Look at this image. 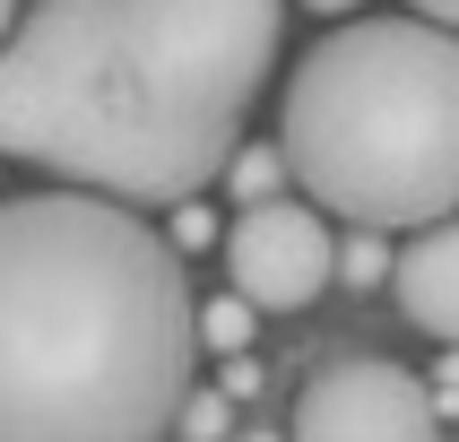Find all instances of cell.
<instances>
[{"instance_id": "cell-1", "label": "cell", "mask_w": 459, "mask_h": 442, "mask_svg": "<svg viewBox=\"0 0 459 442\" xmlns=\"http://www.w3.org/2000/svg\"><path fill=\"white\" fill-rule=\"evenodd\" d=\"M278 35L286 0H35L0 35V156L122 208L200 200Z\"/></svg>"}, {"instance_id": "cell-2", "label": "cell", "mask_w": 459, "mask_h": 442, "mask_svg": "<svg viewBox=\"0 0 459 442\" xmlns=\"http://www.w3.org/2000/svg\"><path fill=\"white\" fill-rule=\"evenodd\" d=\"M200 364L182 252L122 200H0V442H165Z\"/></svg>"}, {"instance_id": "cell-3", "label": "cell", "mask_w": 459, "mask_h": 442, "mask_svg": "<svg viewBox=\"0 0 459 442\" xmlns=\"http://www.w3.org/2000/svg\"><path fill=\"white\" fill-rule=\"evenodd\" d=\"M286 182L321 217L416 234L459 217V35L434 18H356L286 78Z\"/></svg>"}, {"instance_id": "cell-4", "label": "cell", "mask_w": 459, "mask_h": 442, "mask_svg": "<svg viewBox=\"0 0 459 442\" xmlns=\"http://www.w3.org/2000/svg\"><path fill=\"white\" fill-rule=\"evenodd\" d=\"M286 442H442V416L408 364L390 356H338L295 399Z\"/></svg>"}, {"instance_id": "cell-5", "label": "cell", "mask_w": 459, "mask_h": 442, "mask_svg": "<svg viewBox=\"0 0 459 442\" xmlns=\"http://www.w3.org/2000/svg\"><path fill=\"white\" fill-rule=\"evenodd\" d=\"M226 278L252 312H304L321 286L338 278L330 217L312 200H252L226 226Z\"/></svg>"}, {"instance_id": "cell-6", "label": "cell", "mask_w": 459, "mask_h": 442, "mask_svg": "<svg viewBox=\"0 0 459 442\" xmlns=\"http://www.w3.org/2000/svg\"><path fill=\"white\" fill-rule=\"evenodd\" d=\"M390 295L425 338L459 347V217H434V226L408 234V252H390Z\"/></svg>"}, {"instance_id": "cell-7", "label": "cell", "mask_w": 459, "mask_h": 442, "mask_svg": "<svg viewBox=\"0 0 459 442\" xmlns=\"http://www.w3.org/2000/svg\"><path fill=\"white\" fill-rule=\"evenodd\" d=\"M217 182H226V200H243V208H252V200H278V191H286V156L260 148V139H243V148L226 156V174H217Z\"/></svg>"}, {"instance_id": "cell-8", "label": "cell", "mask_w": 459, "mask_h": 442, "mask_svg": "<svg viewBox=\"0 0 459 442\" xmlns=\"http://www.w3.org/2000/svg\"><path fill=\"white\" fill-rule=\"evenodd\" d=\"M338 286H390V234L373 226H347V243H338Z\"/></svg>"}, {"instance_id": "cell-9", "label": "cell", "mask_w": 459, "mask_h": 442, "mask_svg": "<svg viewBox=\"0 0 459 442\" xmlns=\"http://www.w3.org/2000/svg\"><path fill=\"white\" fill-rule=\"evenodd\" d=\"M252 321L260 312L243 304V295H217V304H200V347L208 356H243V347H252Z\"/></svg>"}, {"instance_id": "cell-10", "label": "cell", "mask_w": 459, "mask_h": 442, "mask_svg": "<svg viewBox=\"0 0 459 442\" xmlns=\"http://www.w3.org/2000/svg\"><path fill=\"white\" fill-rule=\"evenodd\" d=\"M165 434H182V442H226L234 434V399H226V390H182V408H174Z\"/></svg>"}, {"instance_id": "cell-11", "label": "cell", "mask_w": 459, "mask_h": 442, "mask_svg": "<svg viewBox=\"0 0 459 442\" xmlns=\"http://www.w3.org/2000/svg\"><path fill=\"white\" fill-rule=\"evenodd\" d=\"M174 252H200V243H217V208L208 200H174V234H165Z\"/></svg>"}, {"instance_id": "cell-12", "label": "cell", "mask_w": 459, "mask_h": 442, "mask_svg": "<svg viewBox=\"0 0 459 442\" xmlns=\"http://www.w3.org/2000/svg\"><path fill=\"white\" fill-rule=\"evenodd\" d=\"M425 399H434V416H459V347H442V364L425 373Z\"/></svg>"}, {"instance_id": "cell-13", "label": "cell", "mask_w": 459, "mask_h": 442, "mask_svg": "<svg viewBox=\"0 0 459 442\" xmlns=\"http://www.w3.org/2000/svg\"><path fill=\"white\" fill-rule=\"evenodd\" d=\"M226 399H260V364L252 356H226Z\"/></svg>"}, {"instance_id": "cell-14", "label": "cell", "mask_w": 459, "mask_h": 442, "mask_svg": "<svg viewBox=\"0 0 459 442\" xmlns=\"http://www.w3.org/2000/svg\"><path fill=\"white\" fill-rule=\"evenodd\" d=\"M408 18H434V26H451V35H459V0H408Z\"/></svg>"}, {"instance_id": "cell-15", "label": "cell", "mask_w": 459, "mask_h": 442, "mask_svg": "<svg viewBox=\"0 0 459 442\" xmlns=\"http://www.w3.org/2000/svg\"><path fill=\"white\" fill-rule=\"evenodd\" d=\"M304 9H321V18H347V9H356V0H304Z\"/></svg>"}, {"instance_id": "cell-16", "label": "cell", "mask_w": 459, "mask_h": 442, "mask_svg": "<svg viewBox=\"0 0 459 442\" xmlns=\"http://www.w3.org/2000/svg\"><path fill=\"white\" fill-rule=\"evenodd\" d=\"M9 26H18V0H0V35H9Z\"/></svg>"}, {"instance_id": "cell-17", "label": "cell", "mask_w": 459, "mask_h": 442, "mask_svg": "<svg viewBox=\"0 0 459 442\" xmlns=\"http://www.w3.org/2000/svg\"><path fill=\"white\" fill-rule=\"evenodd\" d=\"M243 442H278V434H243Z\"/></svg>"}]
</instances>
